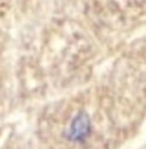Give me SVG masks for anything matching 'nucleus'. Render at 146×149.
Masks as SVG:
<instances>
[{
  "instance_id": "obj_1",
  "label": "nucleus",
  "mask_w": 146,
  "mask_h": 149,
  "mask_svg": "<svg viewBox=\"0 0 146 149\" xmlns=\"http://www.w3.org/2000/svg\"><path fill=\"white\" fill-rule=\"evenodd\" d=\"M88 127H90V123H88V119L84 114H80L78 118L74 120L73 126H71V137L75 140H79L82 137H84L88 132Z\"/></svg>"
}]
</instances>
